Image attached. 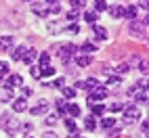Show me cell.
Returning <instances> with one entry per match:
<instances>
[{
    "mask_svg": "<svg viewBox=\"0 0 149 138\" xmlns=\"http://www.w3.org/2000/svg\"><path fill=\"white\" fill-rule=\"evenodd\" d=\"M57 50H59V57H61V61H63V63H67L72 57H76L78 48H76V44H63V46H59Z\"/></svg>",
    "mask_w": 149,
    "mask_h": 138,
    "instance_id": "1",
    "label": "cell"
},
{
    "mask_svg": "<svg viewBox=\"0 0 149 138\" xmlns=\"http://www.w3.org/2000/svg\"><path fill=\"white\" fill-rule=\"evenodd\" d=\"M128 34L134 36V38H145V23L141 21H130V27H128Z\"/></svg>",
    "mask_w": 149,
    "mask_h": 138,
    "instance_id": "2",
    "label": "cell"
},
{
    "mask_svg": "<svg viewBox=\"0 0 149 138\" xmlns=\"http://www.w3.org/2000/svg\"><path fill=\"white\" fill-rule=\"evenodd\" d=\"M107 96V88L105 86H97L91 90V94H88V105H93L95 101H101V98Z\"/></svg>",
    "mask_w": 149,
    "mask_h": 138,
    "instance_id": "3",
    "label": "cell"
},
{
    "mask_svg": "<svg viewBox=\"0 0 149 138\" xmlns=\"http://www.w3.org/2000/svg\"><path fill=\"white\" fill-rule=\"evenodd\" d=\"M139 117H141V109H139V107H134V105L124 107V119L134 121V119H139Z\"/></svg>",
    "mask_w": 149,
    "mask_h": 138,
    "instance_id": "4",
    "label": "cell"
},
{
    "mask_svg": "<svg viewBox=\"0 0 149 138\" xmlns=\"http://www.w3.org/2000/svg\"><path fill=\"white\" fill-rule=\"evenodd\" d=\"M2 126H4V130H6L8 134H13V132H17V130H19V121H17V119H13L11 115H4Z\"/></svg>",
    "mask_w": 149,
    "mask_h": 138,
    "instance_id": "5",
    "label": "cell"
},
{
    "mask_svg": "<svg viewBox=\"0 0 149 138\" xmlns=\"http://www.w3.org/2000/svg\"><path fill=\"white\" fill-rule=\"evenodd\" d=\"M6 86H8V88H21V86H23V77L19 75V73H13V75H8V80H6Z\"/></svg>",
    "mask_w": 149,
    "mask_h": 138,
    "instance_id": "6",
    "label": "cell"
},
{
    "mask_svg": "<svg viewBox=\"0 0 149 138\" xmlns=\"http://www.w3.org/2000/svg\"><path fill=\"white\" fill-rule=\"evenodd\" d=\"M25 109H27V101H25V96L17 98V101L13 103V111H15V113H23Z\"/></svg>",
    "mask_w": 149,
    "mask_h": 138,
    "instance_id": "7",
    "label": "cell"
},
{
    "mask_svg": "<svg viewBox=\"0 0 149 138\" xmlns=\"http://www.w3.org/2000/svg\"><path fill=\"white\" fill-rule=\"evenodd\" d=\"M91 61H93V59H91V55H76V65L78 67H88V65H91Z\"/></svg>",
    "mask_w": 149,
    "mask_h": 138,
    "instance_id": "8",
    "label": "cell"
},
{
    "mask_svg": "<svg viewBox=\"0 0 149 138\" xmlns=\"http://www.w3.org/2000/svg\"><path fill=\"white\" fill-rule=\"evenodd\" d=\"M76 86H78V88H84V90H93V88H97V86H99V82L95 80V77H88L86 82H78Z\"/></svg>",
    "mask_w": 149,
    "mask_h": 138,
    "instance_id": "9",
    "label": "cell"
},
{
    "mask_svg": "<svg viewBox=\"0 0 149 138\" xmlns=\"http://www.w3.org/2000/svg\"><path fill=\"white\" fill-rule=\"evenodd\" d=\"M13 48V38L11 36H2L0 38V50H11Z\"/></svg>",
    "mask_w": 149,
    "mask_h": 138,
    "instance_id": "10",
    "label": "cell"
},
{
    "mask_svg": "<svg viewBox=\"0 0 149 138\" xmlns=\"http://www.w3.org/2000/svg\"><path fill=\"white\" fill-rule=\"evenodd\" d=\"M25 55H27V48H25V46L15 48V52H13V61H23Z\"/></svg>",
    "mask_w": 149,
    "mask_h": 138,
    "instance_id": "11",
    "label": "cell"
},
{
    "mask_svg": "<svg viewBox=\"0 0 149 138\" xmlns=\"http://www.w3.org/2000/svg\"><path fill=\"white\" fill-rule=\"evenodd\" d=\"M0 101H13V88H0Z\"/></svg>",
    "mask_w": 149,
    "mask_h": 138,
    "instance_id": "12",
    "label": "cell"
},
{
    "mask_svg": "<svg viewBox=\"0 0 149 138\" xmlns=\"http://www.w3.org/2000/svg\"><path fill=\"white\" fill-rule=\"evenodd\" d=\"M32 11H34L38 17H42V19L48 17V8H46L44 4H34V6H32Z\"/></svg>",
    "mask_w": 149,
    "mask_h": 138,
    "instance_id": "13",
    "label": "cell"
},
{
    "mask_svg": "<svg viewBox=\"0 0 149 138\" xmlns=\"http://www.w3.org/2000/svg\"><path fill=\"white\" fill-rule=\"evenodd\" d=\"M136 11H139V6H126L124 8V17L130 19V21H134V19H136Z\"/></svg>",
    "mask_w": 149,
    "mask_h": 138,
    "instance_id": "14",
    "label": "cell"
},
{
    "mask_svg": "<svg viewBox=\"0 0 149 138\" xmlns=\"http://www.w3.org/2000/svg\"><path fill=\"white\" fill-rule=\"evenodd\" d=\"M88 109H91L93 115L97 117V115H103V113H105V105H97V103H93V105H88Z\"/></svg>",
    "mask_w": 149,
    "mask_h": 138,
    "instance_id": "15",
    "label": "cell"
},
{
    "mask_svg": "<svg viewBox=\"0 0 149 138\" xmlns=\"http://www.w3.org/2000/svg\"><path fill=\"white\" fill-rule=\"evenodd\" d=\"M42 113H46V101H40V105L32 107V115H42Z\"/></svg>",
    "mask_w": 149,
    "mask_h": 138,
    "instance_id": "16",
    "label": "cell"
},
{
    "mask_svg": "<svg viewBox=\"0 0 149 138\" xmlns=\"http://www.w3.org/2000/svg\"><path fill=\"white\" fill-rule=\"evenodd\" d=\"M109 15H111L113 19H120V17H124V8L122 6H111L109 8Z\"/></svg>",
    "mask_w": 149,
    "mask_h": 138,
    "instance_id": "17",
    "label": "cell"
},
{
    "mask_svg": "<svg viewBox=\"0 0 149 138\" xmlns=\"http://www.w3.org/2000/svg\"><path fill=\"white\" fill-rule=\"evenodd\" d=\"M93 29H95V36H97V38H101V40H105V38H107V29H105V27L95 25Z\"/></svg>",
    "mask_w": 149,
    "mask_h": 138,
    "instance_id": "18",
    "label": "cell"
},
{
    "mask_svg": "<svg viewBox=\"0 0 149 138\" xmlns=\"http://www.w3.org/2000/svg\"><path fill=\"white\" fill-rule=\"evenodd\" d=\"M84 21H86L88 25H95V23H97V13H93V11H88V13L84 15Z\"/></svg>",
    "mask_w": 149,
    "mask_h": 138,
    "instance_id": "19",
    "label": "cell"
},
{
    "mask_svg": "<svg viewBox=\"0 0 149 138\" xmlns=\"http://www.w3.org/2000/svg\"><path fill=\"white\" fill-rule=\"evenodd\" d=\"M95 50H97V44H93V42H84V44H82V52L91 55V52H95Z\"/></svg>",
    "mask_w": 149,
    "mask_h": 138,
    "instance_id": "20",
    "label": "cell"
},
{
    "mask_svg": "<svg viewBox=\"0 0 149 138\" xmlns=\"http://www.w3.org/2000/svg\"><path fill=\"white\" fill-rule=\"evenodd\" d=\"M40 75L42 77H48V75H55V69L51 65H46V67H40Z\"/></svg>",
    "mask_w": 149,
    "mask_h": 138,
    "instance_id": "21",
    "label": "cell"
},
{
    "mask_svg": "<svg viewBox=\"0 0 149 138\" xmlns=\"http://www.w3.org/2000/svg\"><path fill=\"white\" fill-rule=\"evenodd\" d=\"M95 11H97V13L107 11V2H105V0H97V2H95Z\"/></svg>",
    "mask_w": 149,
    "mask_h": 138,
    "instance_id": "22",
    "label": "cell"
},
{
    "mask_svg": "<svg viewBox=\"0 0 149 138\" xmlns=\"http://www.w3.org/2000/svg\"><path fill=\"white\" fill-rule=\"evenodd\" d=\"M36 57H38V52L34 50V48H27V55H25V59H23V61H25V63H32Z\"/></svg>",
    "mask_w": 149,
    "mask_h": 138,
    "instance_id": "23",
    "label": "cell"
},
{
    "mask_svg": "<svg viewBox=\"0 0 149 138\" xmlns=\"http://www.w3.org/2000/svg\"><path fill=\"white\" fill-rule=\"evenodd\" d=\"M67 113H69V115H74V117H76V115H80V107H78L76 103L67 105Z\"/></svg>",
    "mask_w": 149,
    "mask_h": 138,
    "instance_id": "24",
    "label": "cell"
},
{
    "mask_svg": "<svg viewBox=\"0 0 149 138\" xmlns=\"http://www.w3.org/2000/svg\"><path fill=\"white\" fill-rule=\"evenodd\" d=\"M61 90H63V96L65 98H74L76 96V90H74V88H69V86H63Z\"/></svg>",
    "mask_w": 149,
    "mask_h": 138,
    "instance_id": "25",
    "label": "cell"
},
{
    "mask_svg": "<svg viewBox=\"0 0 149 138\" xmlns=\"http://www.w3.org/2000/svg\"><path fill=\"white\" fill-rule=\"evenodd\" d=\"M65 126H67V130H69V132L78 134V126H76V121H74V119H65Z\"/></svg>",
    "mask_w": 149,
    "mask_h": 138,
    "instance_id": "26",
    "label": "cell"
},
{
    "mask_svg": "<svg viewBox=\"0 0 149 138\" xmlns=\"http://www.w3.org/2000/svg\"><path fill=\"white\" fill-rule=\"evenodd\" d=\"M113 124H116L113 117H105V119H101V126L105 128V130H107V128H113Z\"/></svg>",
    "mask_w": 149,
    "mask_h": 138,
    "instance_id": "27",
    "label": "cell"
},
{
    "mask_svg": "<svg viewBox=\"0 0 149 138\" xmlns=\"http://www.w3.org/2000/svg\"><path fill=\"white\" fill-rule=\"evenodd\" d=\"M88 130H95V126H97V121H95V115H88V119H86V124H84Z\"/></svg>",
    "mask_w": 149,
    "mask_h": 138,
    "instance_id": "28",
    "label": "cell"
},
{
    "mask_svg": "<svg viewBox=\"0 0 149 138\" xmlns=\"http://www.w3.org/2000/svg\"><path fill=\"white\" fill-rule=\"evenodd\" d=\"M139 69L141 73H149V61H139Z\"/></svg>",
    "mask_w": 149,
    "mask_h": 138,
    "instance_id": "29",
    "label": "cell"
},
{
    "mask_svg": "<svg viewBox=\"0 0 149 138\" xmlns=\"http://www.w3.org/2000/svg\"><path fill=\"white\" fill-rule=\"evenodd\" d=\"M6 73H8V65H6L4 61H0V80H2Z\"/></svg>",
    "mask_w": 149,
    "mask_h": 138,
    "instance_id": "30",
    "label": "cell"
},
{
    "mask_svg": "<svg viewBox=\"0 0 149 138\" xmlns=\"http://www.w3.org/2000/svg\"><path fill=\"white\" fill-rule=\"evenodd\" d=\"M69 2H72V8H76V11H78V8H82V6H84L86 0H69Z\"/></svg>",
    "mask_w": 149,
    "mask_h": 138,
    "instance_id": "31",
    "label": "cell"
},
{
    "mask_svg": "<svg viewBox=\"0 0 149 138\" xmlns=\"http://www.w3.org/2000/svg\"><path fill=\"white\" fill-rule=\"evenodd\" d=\"M57 111H59V113H65V111H67L65 101H57Z\"/></svg>",
    "mask_w": 149,
    "mask_h": 138,
    "instance_id": "32",
    "label": "cell"
},
{
    "mask_svg": "<svg viewBox=\"0 0 149 138\" xmlns=\"http://www.w3.org/2000/svg\"><path fill=\"white\" fill-rule=\"evenodd\" d=\"M48 59H51V57H48V52H42V55H40V65H42V67L48 65Z\"/></svg>",
    "mask_w": 149,
    "mask_h": 138,
    "instance_id": "33",
    "label": "cell"
},
{
    "mask_svg": "<svg viewBox=\"0 0 149 138\" xmlns=\"http://www.w3.org/2000/svg\"><path fill=\"white\" fill-rule=\"evenodd\" d=\"M67 19H69V21H76V19H78V11H76V8H72V11L67 13Z\"/></svg>",
    "mask_w": 149,
    "mask_h": 138,
    "instance_id": "34",
    "label": "cell"
},
{
    "mask_svg": "<svg viewBox=\"0 0 149 138\" xmlns=\"http://www.w3.org/2000/svg\"><path fill=\"white\" fill-rule=\"evenodd\" d=\"M63 84H65V80H63V77H57V80H55L51 86H55V88H63Z\"/></svg>",
    "mask_w": 149,
    "mask_h": 138,
    "instance_id": "35",
    "label": "cell"
},
{
    "mask_svg": "<svg viewBox=\"0 0 149 138\" xmlns=\"http://www.w3.org/2000/svg\"><path fill=\"white\" fill-rule=\"evenodd\" d=\"M109 109H111V111H122L124 105H122V103H113V105H109Z\"/></svg>",
    "mask_w": 149,
    "mask_h": 138,
    "instance_id": "36",
    "label": "cell"
},
{
    "mask_svg": "<svg viewBox=\"0 0 149 138\" xmlns=\"http://www.w3.org/2000/svg\"><path fill=\"white\" fill-rule=\"evenodd\" d=\"M57 117H59V115H48V117H46V124H48V126H55V124H57Z\"/></svg>",
    "mask_w": 149,
    "mask_h": 138,
    "instance_id": "37",
    "label": "cell"
},
{
    "mask_svg": "<svg viewBox=\"0 0 149 138\" xmlns=\"http://www.w3.org/2000/svg\"><path fill=\"white\" fill-rule=\"evenodd\" d=\"M107 82H109V84H120V75H109Z\"/></svg>",
    "mask_w": 149,
    "mask_h": 138,
    "instance_id": "38",
    "label": "cell"
},
{
    "mask_svg": "<svg viewBox=\"0 0 149 138\" xmlns=\"http://www.w3.org/2000/svg\"><path fill=\"white\" fill-rule=\"evenodd\" d=\"M128 69H130V65H128V63H122L120 67H118V71H120V73H126Z\"/></svg>",
    "mask_w": 149,
    "mask_h": 138,
    "instance_id": "39",
    "label": "cell"
},
{
    "mask_svg": "<svg viewBox=\"0 0 149 138\" xmlns=\"http://www.w3.org/2000/svg\"><path fill=\"white\" fill-rule=\"evenodd\" d=\"M51 13H53V15H59V13H61V6H59V2L51 6Z\"/></svg>",
    "mask_w": 149,
    "mask_h": 138,
    "instance_id": "40",
    "label": "cell"
},
{
    "mask_svg": "<svg viewBox=\"0 0 149 138\" xmlns=\"http://www.w3.org/2000/svg\"><path fill=\"white\" fill-rule=\"evenodd\" d=\"M139 6L145 8V11H149V0H139Z\"/></svg>",
    "mask_w": 149,
    "mask_h": 138,
    "instance_id": "41",
    "label": "cell"
},
{
    "mask_svg": "<svg viewBox=\"0 0 149 138\" xmlns=\"http://www.w3.org/2000/svg\"><path fill=\"white\" fill-rule=\"evenodd\" d=\"M78 32H80V27H78L76 23H72V25H69V34H78Z\"/></svg>",
    "mask_w": 149,
    "mask_h": 138,
    "instance_id": "42",
    "label": "cell"
},
{
    "mask_svg": "<svg viewBox=\"0 0 149 138\" xmlns=\"http://www.w3.org/2000/svg\"><path fill=\"white\" fill-rule=\"evenodd\" d=\"M29 94H32V90H29V88H23V86H21V96H25V98H27Z\"/></svg>",
    "mask_w": 149,
    "mask_h": 138,
    "instance_id": "43",
    "label": "cell"
},
{
    "mask_svg": "<svg viewBox=\"0 0 149 138\" xmlns=\"http://www.w3.org/2000/svg\"><path fill=\"white\" fill-rule=\"evenodd\" d=\"M32 77H36V80H38V77H42V75H40V71H38V67H34V69H32Z\"/></svg>",
    "mask_w": 149,
    "mask_h": 138,
    "instance_id": "44",
    "label": "cell"
},
{
    "mask_svg": "<svg viewBox=\"0 0 149 138\" xmlns=\"http://www.w3.org/2000/svg\"><path fill=\"white\" fill-rule=\"evenodd\" d=\"M48 32H51V34H55V32H59V27H57L55 23H51V25H48Z\"/></svg>",
    "mask_w": 149,
    "mask_h": 138,
    "instance_id": "45",
    "label": "cell"
},
{
    "mask_svg": "<svg viewBox=\"0 0 149 138\" xmlns=\"http://www.w3.org/2000/svg\"><path fill=\"white\" fill-rule=\"evenodd\" d=\"M44 138H55V134H53V132H46V134H44Z\"/></svg>",
    "mask_w": 149,
    "mask_h": 138,
    "instance_id": "46",
    "label": "cell"
},
{
    "mask_svg": "<svg viewBox=\"0 0 149 138\" xmlns=\"http://www.w3.org/2000/svg\"><path fill=\"white\" fill-rule=\"evenodd\" d=\"M143 130H149V119H147V121L143 124Z\"/></svg>",
    "mask_w": 149,
    "mask_h": 138,
    "instance_id": "47",
    "label": "cell"
},
{
    "mask_svg": "<svg viewBox=\"0 0 149 138\" xmlns=\"http://www.w3.org/2000/svg\"><path fill=\"white\" fill-rule=\"evenodd\" d=\"M44 2H48V4H57L59 0H44Z\"/></svg>",
    "mask_w": 149,
    "mask_h": 138,
    "instance_id": "48",
    "label": "cell"
},
{
    "mask_svg": "<svg viewBox=\"0 0 149 138\" xmlns=\"http://www.w3.org/2000/svg\"><path fill=\"white\" fill-rule=\"evenodd\" d=\"M143 40H145V44H147V46H149V38H143Z\"/></svg>",
    "mask_w": 149,
    "mask_h": 138,
    "instance_id": "49",
    "label": "cell"
},
{
    "mask_svg": "<svg viewBox=\"0 0 149 138\" xmlns=\"http://www.w3.org/2000/svg\"><path fill=\"white\" fill-rule=\"evenodd\" d=\"M145 25H149V15H147V19H145Z\"/></svg>",
    "mask_w": 149,
    "mask_h": 138,
    "instance_id": "50",
    "label": "cell"
},
{
    "mask_svg": "<svg viewBox=\"0 0 149 138\" xmlns=\"http://www.w3.org/2000/svg\"><path fill=\"white\" fill-rule=\"evenodd\" d=\"M147 94H149V86H147Z\"/></svg>",
    "mask_w": 149,
    "mask_h": 138,
    "instance_id": "51",
    "label": "cell"
},
{
    "mask_svg": "<svg viewBox=\"0 0 149 138\" xmlns=\"http://www.w3.org/2000/svg\"><path fill=\"white\" fill-rule=\"evenodd\" d=\"M147 138H149V134H147Z\"/></svg>",
    "mask_w": 149,
    "mask_h": 138,
    "instance_id": "52",
    "label": "cell"
}]
</instances>
